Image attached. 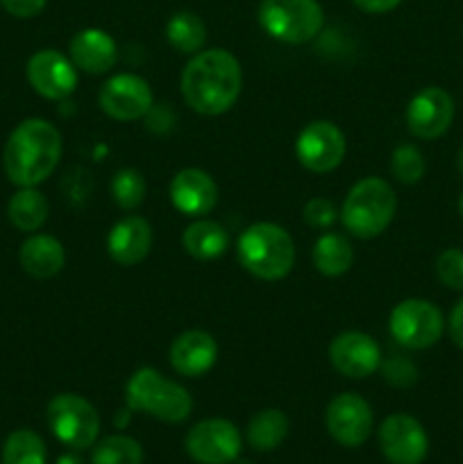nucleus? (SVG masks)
Wrapping results in <instances>:
<instances>
[{
    "instance_id": "nucleus-16",
    "label": "nucleus",
    "mask_w": 463,
    "mask_h": 464,
    "mask_svg": "<svg viewBox=\"0 0 463 464\" xmlns=\"http://www.w3.org/2000/svg\"><path fill=\"white\" fill-rule=\"evenodd\" d=\"M330 361L339 374L348 379H368L381 365V349L361 331L339 334L330 344Z\"/></svg>"
},
{
    "instance_id": "nucleus-13",
    "label": "nucleus",
    "mask_w": 463,
    "mask_h": 464,
    "mask_svg": "<svg viewBox=\"0 0 463 464\" xmlns=\"http://www.w3.org/2000/svg\"><path fill=\"white\" fill-rule=\"evenodd\" d=\"M372 408L363 397L354 392L339 394L330 401L325 412V424L331 438L340 447H361L372 433Z\"/></svg>"
},
{
    "instance_id": "nucleus-14",
    "label": "nucleus",
    "mask_w": 463,
    "mask_h": 464,
    "mask_svg": "<svg viewBox=\"0 0 463 464\" xmlns=\"http://www.w3.org/2000/svg\"><path fill=\"white\" fill-rule=\"evenodd\" d=\"M454 121V100L440 86H425L407 107V127L416 139L434 140L449 130Z\"/></svg>"
},
{
    "instance_id": "nucleus-18",
    "label": "nucleus",
    "mask_w": 463,
    "mask_h": 464,
    "mask_svg": "<svg viewBox=\"0 0 463 464\" xmlns=\"http://www.w3.org/2000/svg\"><path fill=\"white\" fill-rule=\"evenodd\" d=\"M168 358L177 374L186 376V379H198L216 365L218 344L207 331H184L172 340Z\"/></svg>"
},
{
    "instance_id": "nucleus-38",
    "label": "nucleus",
    "mask_w": 463,
    "mask_h": 464,
    "mask_svg": "<svg viewBox=\"0 0 463 464\" xmlns=\"http://www.w3.org/2000/svg\"><path fill=\"white\" fill-rule=\"evenodd\" d=\"M57 464H84V460L80 456H75V453H66V456L59 458Z\"/></svg>"
},
{
    "instance_id": "nucleus-7",
    "label": "nucleus",
    "mask_w": 463,
    "mask_h": 464,
    "mask_svg": "<svg viewBox=\"0 0 463 464\" xmlns=\"http://www.w3.org/2000/svg\"><path fill=\"white\" fill-rule=\"evenodd\" d=\"M48 426L59 442L82 451L98 440L100 415L84 397L64 392L48 403Z\"/></svg>"
},
{
    "instance_id": "nucleus-10",
    "label": "nucleus",
    "mask_w": 463,
    "mask_h": 464,
    "mask_svg": "<svg viewBox=\"0 0 463 464\" xmlns=\"http://www.w3.org/2000/svg\"><path fill=\"white\" fill-rule=\"evenodd\" d=\"M298 161L309 172H331L345 157V134L330 121H313L295 140Z\"/></svg>"
},
{
    "instance_id": "nucleus-33",
    "label": "nucleus",
    "mask_w": 463,
    "mask_h": 464,
    "mask_svg": "<svg viewBox=\"0 0 463 464\" xmlns=\"http://www.w3.org/2000/svg\"><path fill=\"white\" fill-rule=\"evenodd\" d=\"M302 218L313 229H330L336 222V218H339V211H336V207L327 198H313L304 204Z\"/></svg>"
},
{
    "instance_id": "nucleus-35",
    "label": "nucleus",
    "mask_w": 463,
    "mask_h": 464,
    "mask_svg": "<svg viewBox=\"0 0 463 464\" xmlns=\"http://www.w3.org/2000/svg\"><path fill=\"white\" fill-rule=\"evenodd\" d=\"M143 118H148V127L153 131H166L168 127H171L172 122H175V118H172L171 109H168V107L154 109V104H153V109H150V111L145 113Z\"/></svg>"
},
{
    "instance_id": "nucleus-31",
    "label": "nucleus",
    "mask_w": 463,
    "mask_h": 464,
    "mask_svg": "<svg viewBox=\"0 0 463 464\" xmlns=\"http://www.w3.org/2000/svg\"><path fill=\"white\" fill-rule=\"evenodd\" d=\"M436 275L448 288L463 290V249L449 247L436 258Z\"/></svg>"
},
{
    "instance_id": "nucleus-23",
    "label": "nucleus",
    "mask_w": 463,
    "mask_h": 464,
    "mask_svg": "<svg viewBox=\"0 0 463 464\" xmlns=\"http://www.w3.org/2000/svg\"><path fill=\"white\" fill-rule=\"evenodd\" d=\"M354 249L340 234H322L313 245V266L325 276H340L352 267Z\"/></svg>"
},
{
    "instance_id": "nucleus-22",
    "label": "nucleus",
    "mask_w": 463,
    "mask_h": 464,
    "mask_svg": "<svg viewBox=\"0 0 463 464\" xmlns=\"http://www.w3.org/2000/svg\"><path fill=\"white\" fill-rule=\"evenodd\" d=\"M182 243L189 256L198 261H213L221 258L230 247V234L221 222L213 220H195L193 225L186 227Z\"/></svg>"
},
{
    "instance_id": "nucleus-26",
    "label": "nucleus",
    "mask_w": 463,
    "mask_h": 464,
    "mask_svg": "<svg viewBox=\"0 0 463 464\" xmlns=\"http://www.w3.org/2000/svg\"><path fill=\"white\" fill-rule=\"evenodd\" d=\"M166 39L177 53L195 54L202 50L204 41H207V27H204V21L198 14L177 12L168 21Z\"/></svg>"
},
{
    "instance_id": "nucleus-28",
    "label": "nucleus",
    "mask_w": 463,
    "mask_h": 464,
    "mask_svg": "<svg viewBox=\"0 0 463 464\" xmlns=\"http://www.w3.org/2000/svg\"><path fill=\"white\" fill-rule=\"evenodd\" d=\"M3 464H45V444L34 430H14L3 447Z\"/></svg>"
},
{
    "instance_id": "nucleus-30",
    "label": "nucleus",
    "mask_w": 463,
    "mask_h": 464,
    "mask_svg": "<svg viewBox=\"0 0 463 464\" xmlns=\"http://www.w3.org/2000/svg\"><path fill=\"white\" fill-rule=\"evenodd\" d=\"M425 157L420 150L411 143H404L395 148L393 157H390V175L402 184H418L425 177Z\"/></svg>"
},
{
    "instance_id": "nucleus-2",
    "label": "nucleus",
    "mask_w": 463,
    "mask_h": 464,
    "mask_svg": "<svg viewBox=\"0 0 463 464\" xmlns=\"http://www.w3.org/2000/svg\"><path fill=\"white\" fill-rule=\"evenodd\" d=\"M62 134L44 118H27L9 134L3 166L18 188H32L48 179L62 159Z\"/></svg>"
},
{
    "instance_id": "nucleus-27",
    "label": "nucleus",
    "mask_w": 463,
    "mask_h": 464,
    "mask_svg": "<svg viewBox=\"0 0 463 464\" xmlns=\"http://www.w3.org/2000/svg\"><path fill=\"white\" fill-rule=\"evenodd\" d=\"M91 464H143V447L127 435H109L95 444Z\"/></svg>"
},
{
    "instance_id": "nucleus-12",
    "label": "nucleus",
    "mask_w": 463,
    "mask_h": 464,
    "mask_svg": "<svg viewBox=\"0 0 463 464\" xmlns=\"http://www.w3.org/2000/svg\"><path fill=\"white\" fill-rule=\"evenodd\" d=\"M379 447L390 464H420L429 451V438L416 417L395 412L381 421Z\"/></svg>"
},
{
    "instance_id": "nucleus-4",
    "label": "nucleus",
    "mask_w": 463,
    "mask_h": 464,
    "mask_svg": "<svg viewBox=\"0 0 463 464\" xmlns=\"http://www.w3.org/2000/svg\"><path fill=\"white\" fill-rule=\"evenodd\" d=\"M125 401L130 411L145 412L166 424H180L189 420L193 411L189 390L162 376L153 367H141L130 376L125 385Z\"/></svg>"
},
{
    "instance_id": "nucleus-21",
    "label": "nucleus",
    "mask_w": 463,
    "mask_h": 464,
    "mask_svg": "<svg viewBox=\"0 0 463 464\" xmlns=\"http://www.w3.org/2000/svg\"><path fill=\"white\" fill-rule=\"evenodd\" d=\"M18 256H21L23 270L34 279H50V276L59 275L64 270V263H66L64 245L48 234L30 236L21 245Z\"/></svg>"
},
{
    "instance_id": "nucleus-11",
    "label": "nucleus",
    "mask_w": 463,
    "mask_h": 464,
    "mask_svg": "<svg viewBox=\"0 0 463 464\" xmlns=\"http://www.w3.org/2000/svg\"><path fill=\"white\" fill-rule=\"evenodd\" d=\"M98 104L113 121H139L153 109V89L143 77L121 72L104 82L98 93Z\"/></svg>"
},
{
    "instance_id": "nucleus-41",
    "label": "nucleus",
    "mask_w": 463,
    "mask_h": 464,
    "mask_svg": "<svg viewBox=\"0 0 463 464\" xmlns=\"http://www.w3.org/2000/svg\"><path fill=\"white\" fill-rule=\"evenodd\" d=\"M236 464H250V462H236Z\"/></svg>"
},
{
    "instance_id": "nucleus-5",
    "label": "nucleus",
    "mask_w": 463,
    "mask_h": 464,
    "mask_svg": "<svg viewBox=\"0 0 463 464\" xmlns=\"http://www.w3.org/2000/svg\"><path fill=\"white\" fill-rule=\"evenodd\" d=\"M398 208V198L389 181L366 177L350 188L340 208L343 227L357 238H377L389 229Z\"/></svg>"
},
{
    "instance_id": "nucleus-3",
    "label": "nucleus",
    "mask_w": 463,
    "mask_h": 464,
    "mask_svg": "<svg viewBox=\"0 0 463 464\" xmlns=\"http://www.w3.org/2000/svg\"><path fill=\"white\" fill-rule=\"evenodd\" d=\"M239 263L261 281H280L293 270L295 245L289 231L275 222H254L236 240Z\"/></svg>"
},
{
    "instance_id": "nucleus-32",
    "label": "nucleus",
    "mask_w": 463,
    "mask_h": 464,
    "mask_svg": "<svg viewBox=\"0 0 463 464\" xmlns=\"http://www.w3.org/2000/svg\"><path fill=\"white\" fill-rule=\"evenodd\" d=\"M381 376L393 388H411L418 381V367L407 356H390L379 365Z\"/></svg>"
},
{
    "instance_id": "nucleus-29",
    "label": "nucleus",
    "mask_w": 463,
    "mask_h": 464,
    "mask_svg": "<svg viewBox=\"0 0 463 464\" xmlns=\"http://www.w3.org/2000/svg\"><path fill=\"white\" fill-rule=\"evenodd\" d=\"M112 198L113 202L121 208H132L141 207V202L145 199V179L139 170L134 168H123L113 175L112 179Z\"/></svg>"
},
{
    "instance_id": "nucleus-20",
    "label": "nucleus",
    "mask_w": 463,
    "mask_h": 464,
    "mask_svg": "<svg viewBox=\"0 0 463 464\" xmlns=\"http://www.w3.org/2000/svg\"><path fill=\"white\" fill-rule=\"evenodd\" d=\"M71 62L80 71L91 72V75H103V72L112 71L118 62V48L116 41L98 27H86L80 30L71 39Z\"/></svg>"
},
{
    "instance_id": "nucleus-39",
    "label": "nucleus",
    "mask_w": 463,
    "mask_h": 464,
    "mask_svg": "<svg viewBox=\"0 0 463 464\" xmlns=\"http://www.w3.org/2000/svg\"><path fill=\"white\" fill-rule=\"evenodd\" d=\"M457 166H458V170H461V175H463V148H461V152H458V157H457Z\"/></svg>"
},
{
    "instance_id": "nucleus-15",
    "label": "nucleus",
    "mask_w": 463,
    "mask_h": 464,
    "mask_svg": "<svg viewBox=\"0 0 463 464\" xmlns=\"http://www.w3.org/2000/svg\"><path fill=\"white\" fill-rule=\"evenodd\" d=\"M27 82L48 100H66L77 86L75 63L59 50H39L27 62Z\"/></svg>"
},
{
    "instance_id": "nucleus-37",
    "label": "nucleus",
    "mask_w": 463,
    "mask_h": 464,
    "mask_svg": "<svg viewBox=\"0 0 463 464\" xmlns=\"http://www.w3.org/2000/svg\"><path fill=\"white\" fill-rule=\"evenodd\" d=\"M352 3L366 14H386L393 12L402 0H352Z\"/></svg>"
},
{
    "instance_id": "nucleus-1",
    "label": "nucleus",
    "mask_w": 463,
    "mask_h": 464,
    "mask_svg": "<svg viewBox=\"0 0 463 464\" xmlns=\"http://www.w3.org/2000/svg\"><path fill=\"white\" fill-rule=\"evenodd\" d=\"M243 72L230 50H200L182 71V95L193 111L221 116L230 111L241 95Z\"/></svg>"
},
{
    "instance_id": "nucleus-17",
    "label": "nucleus",
    "mask_w": 463,
    "mask_h": 464,
    "mask_svg": "<svg viewBox=\"0 0 463 464\" xmlns=\"http://www.w3.org/2000/svg\"><path fill=\"white\" fill-rule=\"evenodd\" d=\"M171 202L189 218L207 216L218 202L216 181L200 168H184L171 181Z\"/></svg>"
},
{
    "instance_id": "nucleus-9",
    "label": "nucleus",
    "mask_w": 463,
    "mask_h": 464,
    "mask_svg": "<svg viewBox=\"0 0 463 464\" xmlns=\"http://www.w3.org/2000/svg\"><path fill=\"white\" fill-rule=\"evenodd\" d=\"M239 429L227 420H202L186 435V453L200 464H232L239 460Z\"/></svg>"
},
{
    "instance_id": "nucleus-8",
    "label": "nucleus",
    "mask_w": 463,
    "mask_h": 464,
    "mask_svg": "<svg viewBox=\"0 0 463 464\" xmlns=\"http://www.w3.org/2000/svg\"><path fill=\"white\" fill-rule=\"evenodd\" d=\"M389 329L402 347L427 349L440 340L445 320L436 304L427 299H404L390 311Z\"/></svg>"
},
{
    "instance_id": "nucleus-6",
    "label": "nucleus",
    "mask_w": 463,
    "mask_h": 464,
    "mask_svg": "<svg viewBox=\"0 0 463 464\" xmlns=\"http://www.w3.org/2000/svg\"><path fill=\"white\" fill-rule=\"evenodd\" d=\"M259 25L281 44H307L322 30L325 14L318 0H261Z\"/></svg>"
},
{
    "instance_id": "nucleus-34",
    "label": "nucleus",
    "mask_w": 463,
    "mask_h": 464,
    "mask_svg": "<svg viewBox=\"0 0 463 464\" xmlns=\"http://www.w3.org/2000/svg\"><path fill=\"white\" fill-rule=\"evenodd\" d=\"M48 0H0L5 9L16 18H32L44 12Z\"/></svg>"
},
{
    "instance_id": "nucleus-24",
    "label": "nucleus",
    "mask_w": 463,
    "mask_h": 464,
    "mask_svg": "<svg viewBox=\"0 0 463 464\" xmlns=\"http://www.w3.org/2000/svg\"><path fill=\"white\" fill-rule=\"evenodd\" d=\"M245 435H248V444L254 451H272L289 435V417L277 408H263L250 420Z\"/></svg>"
},
{
    "instance_id": "nucleus-36",
    "label": "nucleus",
    "mask_w": 463,
    "mask_h": 464,
    "mask_svg": "<svg viewBox=\"0 0 463 464\" xmlns=\"http://www.w3.org/2000/svg\"><path fill=\"white\" fill-rule=\"evenodd\" d=\"M449 338L454 340L457 347L463 349V299H458L457 306L449 313Z\"/></svg>"
},
{
    "instance_id": "nucleus-19",
    "label": "nucleus",
    "mask_w": 463,
    "mask_h": 464,
    "mask_svg": "<svg viewBox=\"0 0 463 464\" xmlns=\"http://www.w3.org/2000/svg\"><path fill=\"white\" fill-rule=\"evenodd\" d=\"M153 249V229L141 216L118 220L107 234V254L123 267L139 266Z\"/></svg>"
},
{
    "instance_id": "nucleus-25",
    "label": "nucleus",
    "mask_w": 463,
    "mask_h": 464,
    "mask_svg": "<svg viewBox=\"0 0 463 464\" xmlns=\"http://www.w3.org/2000/svg\"><path fill=\"white\" fill-rule=\"evenodd\" d=\"M48 199H45V195H41L34 186H32V188H21L18 193H14L7 204L9 220H12V225L21 231L41 229L44 222L48 220Z\"/></svg>"
},
{
    "instance_id": "nucleus-40",
    "label": "nucleus",
    "mask_w": 463,
    "mask_h": 464,
    "mask_svg": "<svg viewBox=\"0 0 463 464\" xmlns=\"http://www.w3.org/2000/svg\"><path fill=\"white\" fill-rule=\"evenodd\" d=\"M458 213H461V218H463V195H461V199H458Z\"/></svg>"
}]
</instances>
